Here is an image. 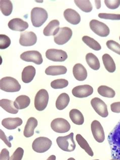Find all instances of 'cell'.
Masks as SVG:
<instances>
[{
  "instance_id": "19",
  "label": "cell",
  "mask_w": 120,
  "mask_h": 160,
  "mask_svg": "<svg viewBox=\"0 0 120 160\" xmlns=\"http://www.w3.org/2000/svg\"><path fill=\"white\" fill-rule=\"evenodd\" d=\"M72 72L75 79L79 81H83L87 78V70L81 63L75 64L72 69Z\"/></svg>"
},
{
  "instance_id": "33",
  "label": "cell",
  "mask_w": 120,
  "mask_h": 160,
  "mask_svg": "<svg viewBox=\"0 0 120 160\" xmlns=\"http://www.w3.org/2000/svg\"><path fill=\"white\" fill-rule=\"evenodd\" d=\"M82 41L85 44L88 46V47H89L94 50L99 51L102 49V47L100 44L92 38L85 36L82 37Z\"/></svg>"
},
{
  "instance_id": "23",
  "label": "cell",
  "mask_w": 120,
  "mask_h": 160,
  "mask_svg": "<svg viewBox=\"0 0 120 160\" xmlns=\"http://www.w3.org/2000/svg\"><path fill=\"white\" fill-rule=\"evenodd\" d=\"M31 99L27 95H20L16 98L14 102V106L18 109H22L27 108L29 106Z\"/></svg>"
},
{
  "instance_id": "14",
  "label": "cell",
  "mask_w": 120,
  "mask_h": 160,
  "mask_svg": "<svg viewBox=\"0 0 120 160\" xmlns=\"http://www.w3.org/2000/svg\"><path fill=\"white\" fill-rule=\"evenodd\" d=\"M93 93V88L89 85L78 86L73 88L72 94L76 98H85L90 96Z\"/></svg>"
},
{
  "instance_id": "32",
  "label": "cell",
  "mask_w": 120,
  "mask_h": 160,
  "mask_svg": "<svg viewBox=\"0 0 120 160\" xmlns=\"http://www.w3.org/2000/svg\"><path fill=\"white\" fill-rule=\"evenodd\" d=\"M98 91L99 94L104 98H113L116 95L114 90L107 86H100L98 88Z\"/></svg>"
},
{
  "instance_id": "5",
  "label": "cell",
  "mask_w": 120,
  "mask_h": 160,
  "mask_svg": "<svg viewBox=\"0 0 120 160\" xmlns=\"http://www.w3.org/2000/svg\"><path fill=\"white\" fill-rule=\"evenodd\" d=\"M52 144V141L48 138L39 137L33 141L32 148L36 152L43 153L48 151L51 148Z\"/></svg>"
},
{
  "instance_id": "35",
  "label": "cell",
  "mask_w": 120,
  "mask_h": 160,
  "mask_svg": "<svg viewBox=\"0 0 120 160\" xmlns=\"http://www.w3.org/2000/svg\"><path fill=\"white\" fill-rule=\"evenodd\" d=\"M68 85V82L66 79H57L51 82V86L55 89L66 88Z\"/></svg>"
},
{
  "instance_id": "42",
  "label": "cell",
  "mask_w": 120,
  "mask_h": 160,
  "mask_svg": "<svg viewBox=\"0 0 120 160\" xmlns=\"http://www.w3.org/2000/svg\"><path fill=\"white\" fill-rule=\"evenodd\" d=\"M111 111L115 113H120V102L112 103L111 105Z\"/></svg>"
},
{
  "instance_id": "41",
  "label": "cell",
  "mask_w": 120,
  "mask_h": 160,
  "mask_svg": "<svg viewBox=\"0 0 120 160\" xmlns=\"http://www.w3.org/2000/svg\"><path fill=\"white\" fill-rule=\"evenodd\" d=\"M9 152L8 149L4 148L2 149L0 154V160H9Z\"/></svg>"
},
{
  "instance_id": "47",
  "label": "cell",
  "mask_w": 120,
  "mask_h": 160,
  "mask_svg": "<svg viewBox=\"0 0 120 160\" xmlns=\"http://www.w3.org/2000/svg\"><path fill=\"white\" fill-rule=\"evenodd\" d=\"M118 160V159H112V160Z\"/></svg>"
},
{
  "instance_id": "49",
  "label": "cell",
  "mask_w": 120,
  "mask_h": 160,
  "mask_svg": "<svg viewBox=\"0 0 120 160\" xmlns=\"http://www.w3.org/2000/svg\"><path fill=\"white\" fill-rule=\"evenodd\" d=\"M119 39H120V38H119Z\"/></svg>"
},
{
  "instance_id": "46",
  "label": "cell",
  "mask_w": 120,
  "mask_h": 160,
  "mask_svg": "<svg viewBox=\"0 0 120 160\" xmlns=\"http://www.w3.org/2000/svg\"><path fill=\"white\" fill-rule=\"evenodd\" d=\"M68 160H76L73 158H70L69 159H68Z\"/></svg>"
},
{
  "instance_id": "6",
  "label": "cell",
  "mask_w": 120,
  "mask_h": 160,
  "mask_svg": "<svg viewBox=\"0 0 120 160\" xmlns=\"http://www.w3.org/2000/svg\"><path fill=\"white\" fill-rule=\"evenodd\" d=\"M49 96L45 89H41L37 92L35 98V107L38 111H42L45 109L48 105Z\"/></svg>"
},
{
  "instance_id": "28",
  "label": "cell",
  "mask_w": 120,
  "mask_h": 160,
  "mask_svg": "<svg viewBox=\"0 0 120 160\" xmlns=\"http://www.w3.org/2000/svg\"><path fill=\"white\" fill-rule=\"evenodd\" d=\"M103 63L105 68L109 72H115L116 69V64L112 58L108 54H104L102 57Z\"/></svg>"
},
{
  "instance_id": "12",
  "label": "cell",
  "mask_w": 120,
  "mask_h": 160,
  "mask_svg": "<svg viewBox=\"0 0 120 160\" xmlns=\"http://www.w3.org/2000/svg\"><path fill=\"white\" fill-rule=\"evenodd\" d=\"M20 58L27 62H32L40 65L43 63V59L41 54L38 51H28L20 55Z\"/></svg>"
},
{
  "instance_id": "9",
  "label": "cell",
  "mask_w": 120,
  "mask_h": 160,
  "mask_svg": "<svg viewBox=\"0 0 120 160\" xmlns=\"http://www.w3.org/2000/svg\"><path fill=\"white\" fill-rule=\"evenodd\" d=\"M52 129L59 133H64L69 131L71 125L67 120L63 118L54 119L51 123Z\"/></svg>"
},
{
  "instance_id": "25",
  "label": "cell",
  "mask_w": 120,
  "mask_h": 160,
  "mask_svg": "<svg viewBox=\"0 0 120 160\" xmlns=\"http://www.w3.org/2000/svg\"><path fill=\"white\" fill-rule=\"evenodd\" d=\"M69 115L70 119L74 124L78 125H82L84 124V116L78 109H72L69 112Z\"/></svg>"
},
{
  "instance_id": "1",
  "label": "cell",
  "mask_w": 120,
  "mask_h": 160,
  "mask_svg": "<svg viewBox=\"0 0 120 160\" xmlns=\"http://www.w3.org/2000/svg\"><path fill=\"white\" fill-rule=\"evenodd\" d=\"M112 159L120 160V120L108 137Z\"/></svg>"
},
{
  "instance_id": "16",
  "label": "cell",
  "mask_w": 120,
  "mask_h": 160,
  "mask_svg": "<svg viewBox=\"0 0 120 160\" xmlns=\"http://www.w3.org/2000/svg\"><path fill=\"white\" fill-rule=\"evenodd\" d=\"M8 27L12 31L23 32L28 28L29 25L27 22L18 18L12 19L8 22Z\"/></svg>"
},
{
  "instance_id": "18",
  "label": "cell",
  "mask_w": 120,
  "mask_h": 160,
  "mask_svg": "<svg viewBox=\"0 0 120 160\" xmlns=\"http://www.w3.org/2000/svg\"><path fill=\"white\" fill-rule=\"evenodd\" d=\"M59 22L58 20L55 19L52 20L48 23L43 30V33L45 36H56L59 31Z\"/></svg>"
},
{
  "instance_id": "36",
  "label": "cell",
  "mask_w": 120,
  "mask_h": 160,
  "mask_svg": "<svg viewBox=\"0 0 120 160\" xmlns=\"http://www.w3.org/2000/svg\"><path fill=\"white\" fill-rule=\"evenodd\" d=\"M106 45L109 49L120 55V45L119 43L113 40H109L107 41Z\"/></svg>"
},
{
  "instance_id": "43",
  "label": "cell",
  "mask_w": 120,
  "mask_h": 160,
  "mask_svg": "<svg viewBox=\"0 0 120 160\" xmlns=\"http://www.w3.org/2000/svg\"><path fill=\"white\" fill-rule=\"evenodd\" d=\"M0 138H1V140H3V142L9 148H11V146H11V142H10L8 140V139H7V137L6 136L5 133H4V132L1 129L0 130Z\"/></svg>"
},
{
  "instance_id": "26",
  "label": "cell",
  "mask_w": 120,
  "mask_h": 160,
  "mask_svg": "<svg viewBox=\"0 0 120 160\" xmlns=\"http://www.w3.org/2000/svg\"><path fill=\"white\" fill-rule=\"evenodd\" d=\"M0 106L7 112L11 114H16L18 112V109L14 106V102L12 100L3 99L0 100Z\"/></svg>"
},
{
  "instance_id": "8",
  "label": "cell",
  "mask_w": 120,
  "mask_h": 160,
  "mask_svg": "<svg viewBox=\"0 0 120 160\" xmlns=\"http://www.w3.org/2000/svg\"><path fill=\"white\" fill-rule=\"evenodd\" d=\"M72 30L68 27L60 28L58 34L54 37L55 43L59 45H63L69 41L72 37Z\"/></svg>"
},
{
  "instance_id": "27",
  "label": "cell",
  "mask_w": 120,
  "mask_h": 160,
  "mask_svg": "<svg viewBox=\"0 0 120 160\" xmlns=\"http://www.w3.org/2000/svg\"><path fill=\"white\" fill-rule=\"evenodd\" d=\"M69 101L70 98L68 94L66 93L61 94L56 100V108L60 111L64 109L68 106Z\"/></svg>"
},
{
  "instance_id": "48",
  "label": "cell",
  "mask_w": 120,
  "mask_h": 160,
  "mask_svg": "<svg viewBox=\"0 0 120 160\" xmlns=\"http://www.w3.org/2000/svg\"><path fill=\"white\" fill-rule=\"evenodd\" d=\"M98 160V159H96V160Z\"/></svg>"
},
{
  "instance_id": "17",
  "label": "cell",
  "mask_w": 120,
  "mask_h": 160,
  "mask_svg": "<svg viewBox=\"0 0 120 160\" xmlns=\"http://www.w3.org/2000/svg\"><path fill=\"white\" fill-rule=\"evenodd\" d=\"M63 15L67 22L73 25L78 24L81 22V16L75 10L67 9L64 11Z\"/></svg>"
},
{
  "instance_id": "31",
  "label": "cell",
  "mask_w": 120,
  "mask_h": 160,
  "mask_svg": "<svg viewBox=\"0 0 120 160\" xmlns=\"http://www.w3.org/2000/svg\"><path fill=\"white\" fill-rule=\"evenodd\" d=\"M0 8L3 14L5 16H9L13 11V4L9 0H1Z\"/></svg>"
},
{
  "instance_id": "4",
  "label": "cell",
  "mask_w": 120,
  "mask_h": 160,
  "mask_svg": "<svg viewBox=\"0 0 120 160\" xmlns=\"http://www.w3.org/2000/svg\"><path fill=\"white\" fill-rule=\"evenodd\" d=\"M0 88L5 92H18L21 89V85L18 80L13 78L6 77L0 81Z\"/></svg>"
},
{
  "instance_id": "3",
  "label": "cell",
  "mask_w": 120,
  "mask_h": 160,
  "mask_svg": "<svg viewBox=\"0 0 120 160\" xmlns=\"http://www.w3.org/2000/svg\"><path fill=\"white\" fill-rule=\"evenodd\" d=\"M56 142L60 149L68 152H72L75 151L76 147L73 139L72 132L67 136H59L56 139Z\"/></svg>"
},
{
  "instance_id": "44",
  "label": "cell",
  "mask_w": 120,
  "mask_h": 160,
  "mask_svg": "<svg viewBox=\"0 0 120 160\" xmlns=\"http://www.w3.org/2000/svg\"><path fill=\"white\" fill-rule=\"evenodd\" d=\"M95 4H96V6H97V9H99L101 7V4H100V1H95Z\"/></svg>"
},
{
  "instance_id": "15",
  "label": "cell",
  "mask_w": 120,
  "mask_h": 160,
  "mask_svg": "<svg viewBox=\"0 0 120 160\" xmlns=\"http://www.w3.org/2000/svg\"><path fill=\"white\" fill-rule=\"evenodd\" d=\"M37 41V37L32 32H25L20 33L19 43L22 46H32L34 45Z\"/></svg>"
},
{
  "instance_id": "11",
  "label": "cell",
  "mask_w": 120,
  "mask_h": 160,
  "mask_svg": "<svg viewBox=\"0 0 120 160\" xmlns=\"http://www.w3.org/2000/svg\"><path fill=\"white\" fill-rule=\"evenodd\" d=\"M91 104L94 111L100 116L102 118L108 116V112L107 104L101 99L98 98H94L91 100Z\"/></svg>"
},
{
  "instance_id": "13",
  "label": "cell",
  "mask_w": 120,
  "mask_h": 160,
  "mask_svg": "<svg viewBox=\"0 0 120 160\" xmlns=\"http://www.w3.org/2000/svg\"><path fill=\"white\" fill-rule=\"evenodd\" d=\"M91 129L92 134L96 142L99 143H102L105 139L103 128L102 124L97 120H94L91 124Z\"/></svg>"
},
{
  "instance_id": "34",
  "label": "cell",
  "mask_w": 120,
  "mask_h": 160,
  "mask_svg": "<svg viewBox=\"0 0 120 160\" xmlns=\"http://www.w3.org/2000/svg\"><path fill=\"white\" fill-rule=\"evenodd\" d=\"M75 4L78 8H80L82 11L86 13L91 12L93 9L92 4L90 1L88 0H75Z\"/></svg>"
},
{
  "instance_id": "40",
  "label": "cell",
  "mask_w": 120,
  "mask_h": 160,
  "mask_svg": "<svg viewBox=\"0 0 120 160\" xmlns=\"http://www.w3.org/2000/svg\"><path fill=\"white\" fill-rule=\"evenodd\" d=\"M104 3L106 4V6L110 9H116L120 6V0H105Z\"/></svg>"
},
{
  "instance_id": "22",
  "label": "cell",
  "mask_w": 120,
  "mask_h": 160,
  "mask_svg": "<svg viewBox=\"0 0 120 160\" xmlns=\"http://www.w3.org/2000/svg\"><path fill=\"white\" fill-rule=\"evenodd\" d=\"M36 75V69L33 66L25 67L22 72V81L24 83H29L32 81Z\"/></svg>"
},
{
  "instance_id": "2",
  "label": "cell",
  "mask_w": 120,
  "mask_h": 160,
  "mask_svg": "<svg viewBox=\"0 0 120 160\" xmlns=\"http://www.w3.org/2000/svg\"><path fill=\"white\" fill-rule=\"evenodd\" d=\"M48 13L45 9L35 7L31 11V21L32 26L36 28L41 27L48 18Z\"/></svg>"
},
{
  "instance_id": "10",
  "label": "cell",
  "mask_w": 120,
  "mask_h": 160,
  "mask_svg": "<svg viewBox=\"0 0 120 160\" xmlns=\"http://www.w3.org/2000/svg\"><path fill=\"white\" fill-rule=\"evenodd\" d=\"M46 57L49 60L55 62H63L68 59L67 52L62 50L50 49L46 52Z\"/></svg>"
},
{
  "instance_id": "30",
  "label": "cell",
  "mask_w": 120,
  "mask_h": 160,
  "mask_svg": "<svg viewBox=\"0 0 120 160\" xmlns=\"http://www.w3.org/2000/svg\"><path fill=\"white\" fill-rule=\"evenodd\" d=\"M76 140L80 147L82 149H84V151L88 153V155H89L91 157L93 156V152L92 151L91 147H90L87 141L83 136H82L80 134L77 135Z\"/></svg>"
},
{
  "instance_id": "45",
  "label": "cell",
  "mask_w": 120,
  "mask_h": 160,
  "mask_svg": "<svg viewBox=\"0 0 120 160\" xmlns=\"http://www.w3.org/2000/svg\"><path fill=\"white\" fill-rule=\"evenodd\" d=\"M47 160H56V157L54 155H51L48 158Z\"/></svg>"
},
{
  "instance_id": "24",
  "label": "cell",
  "mask_w": 120,
  "mask_h": 160,
  "mask_svg": "<svg viewBox=\"0 0 120 160\" xmlns=\"http://www.w3.org/2000/svg\"><path fill=\"white\" fill-rule=\"evenodd\" d=\"M67 72V68L62 66H49L45 70L46 74L49 76L64 75Z\"/></svg>"
},
{
  "instance_id": "20",
  "label": "cell",
  "mask_w": 120,
  "mask_h": 160,
  "mask_svg": "<svg viewBox=\"0 0 120 160\" xmlns=\"http://www.w3.org/2000/svg\"><path fill=\"white\" fill-rule=\"evenodd\" d=\"M22 120L19 118H8L3 119L2 125L8 130H14L22 125Z\"/></svg>"
},
{
  "instance_id": "29",
  "label": "cell",
  "mask_w": 120,
  "mask_h": 160,
  "mask_svg": "<svg viewBox=\"0 0 120 160\" xmlns=\"http://www.w3.org/2000/svg\"><path fill=\"white\" fill-rule=\"evenodd\" d=\"M86 60L88 66L94 71H98L100 68V62L98 58L92 53H89L86 55Z\"/></svg>"
},
{
  "instance_id": "7",
  "label": "cell",
  "mask_w": 120,
  "mask_h": 160,
  "mask_svg": "<svg viewBox=\"0 0 120 160\" xmlns=\"http://www.w3.org/2000/svg\"><path fill=\"white\" fill-rule=\"evenodd\" d=\"M90 28L95 34L102 37H107L110 33L109 28L104 23L93 19L89 23Z\"/></svg>"
},
{
  "instance_id": "37",
  "label": "cell",
  "mask_w": 120,
  "mask_h": 160,
  "mask_svg": "<svg viewBox=\"0 0 120 160\" xmlns=\"http://www.w3.org/2000/svg\"><path fill=\"white\" fill-rule=\"evenodd\" d=\"M11 40L5 35H0V49H5L9 47L11 44Z\"/></svg>"
},
{
  "instance_id": "38",
  "label": "cell",
  "mask_w": 120,
  "mask_h": 160,
  "mask_svg": "<svg viewBox=\"0 0 120 160\" xmlns=\"http://www.w3.org/2000/svg\"><path fill=\"white\" fill-rule=\"evenodd\" d=\"M98 17L100 18L109 20H120V14H119L99 13Z\"/></svg>"
},
{
  "instance_id": "39",
  "label": "cell",
  "mask_w": 120,
  "mask_h": 160,
  "mask_svg": "<svg viewBox=\"0 0 120 160\" xmlns=\"http://www.w3.org/2000/svg\"><path fill=\"white\" fill-rule=\"evenodd\" d=\"M23 149L22 148H18L10 157L9 160H22L23 156Z\"/></svg>"
},
{
  "instance_id": "21",
  "label": "cell",
  "mask_w": 120,
  "mask_h": 160,
  "mask_svg": "<svg viewBox=\"0 0 120 160\" xmlns=\"http://www.w3.org/2000/svg\"><path fill=\"white\" fill-rule=\"evenodd\" d=\"M38 121L36 118L31 117L28 120L24 128L23 134L27 138H31L34 134V130L38 126Z\"/></svg>"
}]
</instances>
